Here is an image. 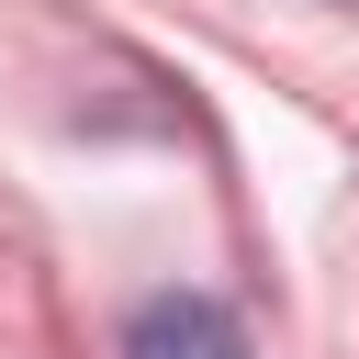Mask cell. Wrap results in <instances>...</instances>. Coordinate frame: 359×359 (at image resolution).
<instances>
[{
	"label": "cell",
	"instance_id": "cell-1",
	"mask_svg": "<svg viewBox=\"0 0 359 359\" xmlns=\"http://www.w3.org/2000/svg\"><path fill=\"white\" fill-rule=\"evenodd\" d=\"M123 359H247V325L213 292H146L123 314Z\"/></svg>",
	"mask_w": 359,
	"mask_h": 359
}]
</instances>
